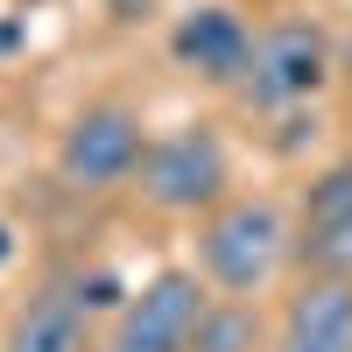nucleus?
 I'll use <instances>...</instances> for the list:
<instances>
[{"label": "nucleus", "mask_w": 352, "mask_h": 352, "mask_svg": "<svg viewBox=\"0 0 352 352\" xmlns=\"http://www.w3.org/2000/svg\"><path fill=\"white\" fill-rule=\"evenodd\" d=\"M204 303H212V289H204L197 268H155L120 310H113L99 352H190Z\"/></svg>", "instance_id": "5"}, {"label": "nucleus", "mask_w": 352, "mask_h": 352, "mask_svg": "<svg viewBox=\"0 0 352 352\" xmlns=\"http://www.w3.org/2000/svg\"><path fill=\"white\" fill-rule=\"evenodd\" d=\"M141 155H148V127H141V113L120 106V99H99L71 113V127L56 134V176H64V190L78 197H106L141 176Z\"/></svg>", "instance_id": "4"}, {"label": "nucleus", "mask_w": 352, "mask_h": 352, "mask_svg": "<svg viewBox=\"0 0 352 352\" xmlns=\"http://www.w3.org/2000/svg\"><path fill=\"white\" fill-rule=\"evenodd\" d=\"M232 8H254V14H282V8H296V0H232Z\"/></svg>", "instance_id": "11"}, {"label": "nucleus", "mask_w": 352, "mask_h": 352, "mask_svg": "<svg viewBox=\"0 0 352 352\" xmlns=\"http://www.w3.org/2000/svg\"><path fill=\"white\" fill-rule=\"evenodd\" d=\"M8 261H14V232L0 226V268H8Z\"/></svg>", "instance_id": "12"}, {"label": "nucleus", "mask_w": 352, "mask_h": 352, "mask_svg": "<svg viewBox=\"0 0 352 352\" xmlns=\"http://www.w3.org/2000/svg\"><path fill=\"white\" fill-rule=\"evenodd\" d=\"M85 289H64V282H43L14 317H8V338L0 352H99L92 338V317H85Z\"/></svg>", "instance_id": "9"}, {"label": "nucleus", "mask_w": 352, "mask_h": 352, "mask_svg": "<svg viewBox=\"0 0 352 352\" xmlns=\"http://www.w3.org/2000/svg\"><path fill=\"white\" fill-rule=\"evenodd\" d=\"M134 190L148 212L162 219H204L232 197V148L212 120H184L169 134H148V155H141Z\"/></svg>", "instance_id": "3"}, {"label": "nucleus", "mask_w": 352, "mask_h": 352, "mask_svg": "<svg viewBox=\"0 0 352 352\" xmlns=\"http://www.w3.org/2000/svg\"><path fill=\"white\" fill-rule=\"evenodd\" d=\"M338 71V43L317 14H268L254 28V56H247V78L232 92L247 99V113L261 120H289L324 99V85Z\"/></svg>", "instance_id": "2"}, {"label": "nucleus", "mask_w": 352, "mask_h": 352, "mask_svg": "<svg viewBox=\"0 0 352 352\" xmlns=\"http://www.w3.org/2000/svg\"><path fill=\"white\" fill-rule=\"evenodd\" d=\"M268 345H275V331L254 296H212L197 317V338H190V352H268Z\"/></svg>", "instance_id": "10"}, {"label": "nucleus", "mask_w": 352, "mask_h": 352, "mask_svg": "<svg viewBox=\"0 0 352 352\" xmlns=\"http://www.w3.org/2000/svg\"><path fill=\"white\" fill-rule=\"evenodd\" d=\"M296 254H303V268L352 275V155L310 176L303 219H296Z\"/></svg>", "instance_id": "8"}, {"label": "nucleus", "mask_w": 352, "mask_h": 352, "mask_svg": "<svg viewBox=\"0 0 352 352\" xmlns=\"http://www.w3.org/2000/svg\"><path fill=\"white\" fill-rule=\"evenodd\" d=\"M289 247H296V232H289L282 204H275V197H240V190H232L219 212L197 219V247H190L197 261H190V268L204 275L212 296H254V303H261V289L282 275Z\"/></svg>", "instance_id": "1"}, {"label": "nucleus", "mask_w": 352, "mask_h": 352, "mask_svg": "<svg viewBox=\"0 0 352 352\" xmlns=\"http://www.w3.org/2000/svg\"><path fill=\"white\" fill-rule=\"evenodd\" d=\"M268 352H352V275L303 268V282L289 289V303L275 317Z\"/></svg>", "instance_id": "7"}, {"label": "nucleus", "mask_w": 352, "mask_h": 352, "mask_svg": "<svg viewBox=\"0 0 352 352\" xmlns=\"http://www.w3.org/2000/svg\"><path fill=\"white\" fill-rule=\"evenodd\" d=\"M169 56H176L190 78H204V85H240V78H247V56H254V21H247V8H232V0H204V8L176 14Z\"/></svg>", "instance_id": "6"}]
</instances>
